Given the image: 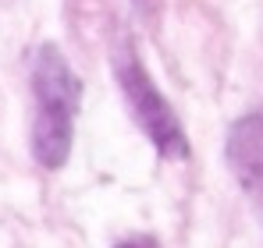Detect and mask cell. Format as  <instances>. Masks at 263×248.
<instances>
[{
  "label": "cell",
  "mask_w": 263,
  "mask_h": 248,
  "mask_svg": "<svg viewBox=\"0 0 263 248\" xmlns=\"http://www.w3.org/2000/svg\"><path fill=\"white\" fill-rule=\"evenodd\" d=\"M32 156L43 170H61L75 142V110L82 99V82L53 43L40 46L32 57Z\"/></svg>",
  "instance_id": "1"
},
{
  "label": "cell",
  "mask_w": 263,
  "mask_h": 248,
  "mask_svg": "<svg viewBox=\"0 0 263 248\" xmlns=\"http://www.w3.org/2000/svg\"><path fill=\"white\" fill-rule=\"evenodd\" d=\"M114 75H118V85H121V96L128 103L132 117L146 131L153 149L167 160H185L189 156L185 128L178 121V114L171 110V103L164 99V92L153 85L149 71L142 68V60L135 57L132 46H121L114 53Z\"/></svg>",
  "instance_id": "2"
},
{
  "label": "cell",
  "mask_w": 263,
  "mask_h": 248,
  "mask_svg": "<svg viewBox=\"0 0 263 248\" xmlns=\"http://www.w3.org/2000/svg\"><path fill=\"white\" fill-rule=\"evenodd\" d=\"M228 167L235 181L263 209V110H253L228 131Z\"/></svg>",
  "instance_id": "3"
},
{
  "label": "cell",
  "mask_w": 263,
  "mask_h": 248,
  "mask_svg": "<svg viewBox=\"0 0 263 248\" xmlns=\"http://www.w3.org/2000/svg\"><path fill=\"white\" fill-rule=\"evenodd\" d=\"M114 248H157L149 238H128V241H121V245H114Z\"/></svg>",
  "instance_id": "4"
},
{
  "label": "cell",
  "mask_w": 263,
  "mask_h": 248,
  "mask_svg": "<svg viewBox=\"0 0 263 248\" xmlns=\"http://www.w3.org/2000/svg\"><path fill=\"white\" fill-rule=\"evenodd\" d=\"M135 4H146V0H135Z\"/></svg>",
  "instance_id": "5"
}]
</instances>
